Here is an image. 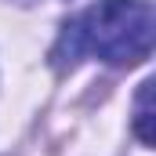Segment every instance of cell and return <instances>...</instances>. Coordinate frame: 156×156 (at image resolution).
<instances>
[{
    "mask_svg": "<svg viewBox=\"0 0 156 156\" xmlns=\"http://www.w3.org/2000/svg\"><path fill=\"white\" fill-rule=\"evenodd\" d=\"M156 15L149 0H98L66 26L55 58L76 62L80 55H98L109 66H134L149 58Z\"/></svg>",
    "mask_w": 156,
    "mask_h": 156,
    "instance_id": "obj_1",
    "label": "cell"
},
{
    "mask_svg": "<svg viewBox=\"0 0 156 156\" xmlns=\"http://www.w3.org/2000/svg\"><path fill=\"white\" fill-rule=\"evenodd\" d=\"M153 80H145L142 83V91H138V109H134V127H138V138L145 142V145H153Z\"/></svg>",
    "mask_w": 156,
    "mask_h": 156,
    "instance_id": "obj_2",
    "label": "cell"
}]
</instances>
